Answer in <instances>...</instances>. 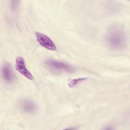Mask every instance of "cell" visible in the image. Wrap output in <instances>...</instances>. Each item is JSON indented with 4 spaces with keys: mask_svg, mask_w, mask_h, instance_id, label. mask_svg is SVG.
<instances>
[{
    "mask_svg": "<svg viewBox=\"0 0 130 130\" xmlns=\"http://www.w3.org/2000/svg\"><path fill=\"white\" fill-rule=\"evenodd\" d=\"M106 42L110 48L114 50H121L126 45L125 32L118 26H112L110 27L106 35Z\"/></svg>",
    "mask_w": 130,
    "mask_h": 130,
    "instance_id": "1",
    "label": "cell"
},
{
    "mask_svg": "<svg viewBox=\"0 0 130 130\" xmlns=\"http://www.w3.org/2000/svg\"><path fill=\"white\" fill-rule=\"evenodd\" d=\"M45 64L50 71L56 73H70L73 70V67L70 65L52 59L46 60Z\"/></svg>",
    "mask_w": 130,
    "mask_h": 130,
    "instance_id": "2",
    "label": "cell"
},
{
    "mask_svg": "<svg viewBox=\"0 0 130 130\" xmlns=\"http://www.w3.org/2000/svg\"><path fill=\"white\" fill-rule=\"evenodd\" d=\"M35 36L37 42L41 46L49 50L54 51L56 50L54 43L46 35L40 32H36Z\"/></svg>",
    "mask_w": 130,
    "mask_h": 130,
    "instance_id": "3",
    "label": "cell"
},
{
    "mask_svg": "<svg viewBox=\"0 0 130 130\" xmlns=\"http://www.w3.org/2000/svg\"><path fill=\"white\" fill-rule=\"evenodd\" d=\"M15 68L16 70L23 76L30 80H34V76L27 69L25 60L22 56H17L15 60Z\"/></svg>",
    "mask_w": 130,
    "mask_h": 130,
    "instance_id": "4",
    "label": "cell"
},
{
    "mask_svg": "<svg viewBox=\"0 0 130 130\" xmlns=\"http://www.w3.org/2000/svg\"><path fill=\"white\" fill-rule=\"evenodd\" d=\"M19 107L21 111L27 114H33L37 110L36 104L29 99H24L21 101Z\"/></svg>",
    "mask_w": 130,
    "mask_h": 130,
    "instance_id": "5",
    "label": "cell"
},
{
    "mask_svg": "<svg viewBox=\"0 0 130 130\" xmlns=\"http://www.w3.org/2000/svg\"><path fill=\"white\" fill-rule=\"evenodd\" d=\"M3 79L8 83H11L14 79V75L9 63H5L2 69Z\"/></svg>",
    "mask_w": 130,
    "mask_h": 130,
    "instance_id": "6",
    "label": "cell"
},
{
    "mask_svg": "<svg viewBox=\"0 0 130 130\" xmlns=\"http://www.w3.org/2000/svg\"><path fill=\"white\" fill-rule=\"evenodd\" d=\"M86 80V78H75L71 80L69 83V86L71 87H74L78 85L79 83H80L81 82H83Z\"/></svg>",
    "mask_w": 130,
    "mask_h": 130,
    "instance_id": "7",
    "label": "cell"
}]
</instances>
